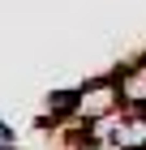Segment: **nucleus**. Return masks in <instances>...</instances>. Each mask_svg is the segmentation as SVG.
Segmentation results:
<instances>
[{
    "label": "nucleus",
    "mask_w": 146,
    "mask_h": 150,
    "mask_svg": "<svg viewBox=\"0 0 146 150\" xmlns=\"http://www.w3.org/2000/svg\"><path fill=\"white\" fill-rule=\"evenodd\" d=\"M125 99H120V81H95V86H86V90H78V116L73 120H99V116L116 112Z\"/></svg>",
    "instance_id": "1"
},
{
    "label": "nucleus",
    "mask_w": 146,
    "mask_h": 150,
    "mask_svg": "<svg viewBox=\"0 0 146 150\" xmlns=\"http://www.w3.org/2000/svg\"><path fill=\"white\" fill-rule=\"evenodd\" d=\"M120 99L125 107H146V60H137L120 73Z\"/></svg>",
    "instance_id": "2"
},
{
    "label": "nucleus",
    "mask_w": 146,
    "mask_h": 150,
    "mask_svg": "<svg viewBox=\"0 0 146 150\" xmlns=\"http://www.w3.org/2000/svg\"><path fill=\"white\" fill-rule=\"evenodd\" d=\"M0 142H13V129L4 125V120H0Z\"/></svg>",
    "instance_id": "3"
}]
</instances>
